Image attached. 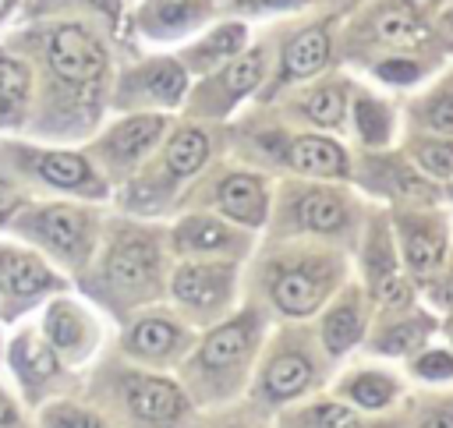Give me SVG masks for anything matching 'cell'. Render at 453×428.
<instances>
[{
  "label": "cell",
  "instance_id": "7c38bea8",
  "mask_svg": "<svg viewBox=\"0 0 453 428\" xmlns=\"http://www.w3.org/2000/svg\"><path fill=\"white\" fill-rule=\"evenodd\" d=\"M0 283L11 297H35L39 290L53 287V276L39 258L7 251V255H0Z\"/></svg>",
  "mask_w": 453,
  "mask_h": 428
},
{
  "label": "cell",
  "instance_id": "836d02e7",
  "mask_svg": "<svg viewBox=\"0 0 453 428\" xmlns=\"http://www.w3.org/2000/svg\"><path fill=\"white\" fill-rule=\"evenodd\" d=\"M375 297L386 308H403V304H411V283L396 272H386L375 279Z\"/></svg>",
  "mask_w": 453,
  "mask_h": 428
},
{
  "label": "cell",
  "instance_id": "3957f363",
  "mask_svg": "<svg viewBox=\"0 0 453 428\" xmlns=\"http://www.w3.org/2000/svg\"><path fill=\"white\" fill-rule=\"evenodd\" d=\"M106 279L124 294H142L156 279V248L149 241H120L106 258Z\"/></svg>",
  "mask_w": 453,
  "mask_h": 428
},
{
  "label": "cell",
  "instance_id": "5bb4252c",
  "mask_svg": "<svg viewBox=\"0 0 453 428\" xmlns=\"http://www.w3.org/2000/svg\"><path fill=\"white\" fill-rule=\"evenodd\" d=\"M11 364L25 382H42L57 371V354L50 343H42L35 332H25L11 347Z\"/></svg>",
  "mask_w": 453,
  "mask_h": 428
},
{
  "label": "cell",
  "instance_id": "8fae6325",
  "mask_svg": "<svg viewBox=\"0 0 453 428\" xmlns=\"http://www.w3.org/2000/svg\"><path fill=\"white\" fill-rule=\"evenodd\" d=\"M159 134H163V120L159 117H131V120L113 127V134L106 138V152L117 163H131V159L145 156L156 145Z\"/></svg>",
  "mask_w": 453,
  "mask_h": 428
},
{
  "label": "cell",
  "instance_id": "2e32d148",
  "mask_svg": "<svg viewBox=\"0 0 453 428\" xmlns=\"http://www.w3.org/2000/svg\"><path fill=\"white\" fill-rule=\"evenodd\" d=\"M442 230L432 223H403V255L411 262V269L418 272H432L442 262Z\"/></svg>",
  "mask_w": 453,
  "mask_h": 428
},
{
  "label": "cell",
  "instance_id": "7bdbcfd3",
  "mask_svg": "<svg viewBox=\"0 0 453 428\" xmlns=\"http://www.w3.org/2000/svg\"><path fill=\"white\" fill-rule=\"evenodd\" d=\"M244 7H290V4H297V0H241Z\"/></svg>",
  "mask_w": 453,
  "mask_h": 428
},
{
  "label": "cell",
  "instance_id": "d6a6232c",
  "mask_svg": "<svg viewBox=\"0 0 453 428\" xmlns=\"http://www.w3.org/2000/svg\"><path fill=\"white\" fill-rule=\"evenodd\" d=\"M46 428H106L96 414L81 410V407H53L46 410Z\"/></svg>",
  "mask_w": 453,
  "mask_h": 428
},
{
  "label": "cell",
  "instance_id": "8992f818",
  "mask_svg": "<svg viewBox=\"0 0 453 428\" xmlns=\"http://www.w3.org/2000/svg\"><path fill=\"white\" fill-rule=\"evenodd\" d=\"M216 202H219V209H223L230 219L248 223V226H258V223L265 219V209H269L262 180H258V177H248V173L226 177V180L219 184Z\"/></svg>",
  "mask_w": 453,
  "mask_h": 428
},
{
  "label": "cell",
  "instance_id": "d6986e66",
  "mask_svg": "<svg viewBox=\"0 0 453 428\" xmlns=\"http://www.w3.org/2000/svg\"><path fill=\"white\" fill-rule=\"evenodd\" d=\"M177 343H180V332H177V325L166 322V318H142V322L127 332V347H131L134 354H142V357H163V354H170Z\"/></svg>",
  "mask_w": 453,
  "mask_h": 428
},
{
  "label": "cell",
  "instance_id": "cb8c5ba5",
  "mask_svg": "<svg viewBox=\"0 0 453 428\" xmlns=\"http://www.w3.org/2000/svg\"><path fill=\"white\" fill-rule=\"evenodd\" d=\"M198 14V0H152L145 11V28L149 32H177L191 25Z\"/></svg>",
  "mask_w": 453,
  "mask_h": 428
},
{
  "label": "cell",
  "instance_id": "44dd1931",
  "mask_svg": "<svg viewBox=\"0 0 453 428\" xmlns=\"http://www.w3.org/2000/svg\"><path fill=\"white\" fill-rule=\"evenodd\" d=\"M205 156H209V138L195 127H184L166 149V166L184 177V173H195L205 163Z\"/></svg>",
  "mask_w": 453,
  "mask_h": 428
},
{
  "label": "cell",
  "instance_id": "1f68e13d",
  "mask_svg": "<svg viewBox=\"0 0 453 428\" xmlns=\"http://www.w3.org/2000/svg\"><path fill=\"white\" fill-rule=\"evenodd\" d=\"M418 163L439 177L453 173V141H425L418 145Z\"/></svg>",
  "mask_w": 453,
  "mask_h": 428
},
{
  "label": "cell",
  "instance_id": "f6af8a7d",
  "mask_svg": "<svg viewBox=\"0 0 453 428\" xmlns=\"http://www.w3.org/2000/svg\"><path fill=\"white\" fill-rule=\"evenodd\" d=\"M88 4H99V7H113V0H88Z\"/></svg>",
  "mask_w": 453,
  "mask_h": 428
},
{
  "label": "cell",
  "instance_id": "f546056e",
  "mask_svg": "<svg viewBox=\"0 0 453 428\" xmlns=\"http://www.w3.org/2000/svg\"><path fill=\"white\" fill-rule=\"evenodd\" d=\"M262 78V53H244L234 67H226V92L230 96H241L248 88H255V81Z\"/></svg>",
  "mask_w": 453,
  "mask_h": 428
},
{
  "label": "cell",
  "instance_id": "484cf974",
  "mask_svg": "<svg viewBox=\"0 0 453 428\" xmlns=\"http://www.w3.org/2000/svg\"><path fill=\"white\" fill-rule=\"evenodd\" d=\"M357 336H361V318H357L354 304H340L336 311H329V318L322 325V340L333 354H343Z\"/></svg>",
  "mask_w": 453,
  "mask_h": 428
},
{
  "label": "cell",
  "instance_id": "52a82bcc",
  "mask_svg": "<svg viewBox=\"0 0 453 428\" xmlns=\"http://www.w3.org/2000/svg\"><path fill=\"white\" fill-rule=\"evenodd\" d=\"M32 170L50 180L53 187H64V191H88V195H99L103 187L96 184L88 163L74 152H35L32 156Z\"/></svg>",
  "mask_w": 453,
  "mask_h": 428
},
{
  "label": "cell",
  "instance_id": "e0dca14e",
  "mask_svg": "<svg viewBox=\"0 0 453 428\" xmlns=\"http://www.w3.org/2000/svg\"><path fill=\"white\" fill-rule=\"evenodd\" d=\"M234 244H237V237L223 223L205 219V216L184 219L177 226V248H184V251H226Z\"/></svg>",
  "mask_w": 453,
  "mask_h": 428
},
{
  "label": "cell",
  "instance_id": "9a60e30c",
  "mask_svg": "<svg viewBox=\"0 0 453 428\" xmlns=\"http://www.w3.org/2000/svg\"><path fill=\"white\" fill-rule=\"evenodd\" d=\"M326 57H329V39H326V32H322V28H308V32L294 35V42L287 46V53H283V71H287L290 78H308V74H315V71L326 64Z\"/></svg>",
  "mask_w": 453,
  "mask_h": 428
},
{
  "label": "cell",
  "instance_id": "8d00e7d4",
  "mask_svg": "<svg viewBox=\"0 0 453 428\" xmlns=\"http://www.w3.org/2000/svg\"><path fill=\"white\" fill-rule=\"evenodd\" d=\"M241 42H244V28H241V25H226V28H219V32L209 39L205 53H209V57H223V53H234Z\"/></svg>",
  "mask_w": 453,
  "mask_h": 428
},
{
  "label": "cell",
  "instance_id": "ffe728a7",
  "mask_svg": "<svg viewBox=\"0 0 453 428\" xmlns=\"http://www.w3.org/2000/svg\"><path fill=\"white\" fill-rule=\"evenodd\" d=\"M375 32L386 39V42H396V46H414L428 35V28L421 25V18L411 11V7H389L386 14H379L375 21Z\"/></svg>",
  "mask_w": 453,
  "mask_h": 428
},
{
  "label": "cell",
  "instance_id": "f1b7e54d",
  "mask_svg": "<svg viewBox=\"0 0 453 428\" xmlns=\"http://www.w3.org/2000/svg\"><path fill=\"white\" fill-rule=\"evenodd\" d=\"M347 393H350L361 407L375 410V407L389 403V396H393V382H389L386 375H361V378H354V382L347 386Z\"/></svg>",
  "mask_w": 453,
  "mask_h": 428
},
{
  "label": "cell",
  "instance_id": "7402d4cb",
  "mask_svg": "<svg viewBox=\"0 0 453 428\" xmlns=\"http://www.w3.org/2000/svg\"><path fill=\"white\" fill-rule=\"evenodd\" d=\"M46 336L53 347H64V350H78L81 347V336H85V318L78 315V308L71 304H53L46 311Z\"/></svg>",
  "mask_w": 453,
  "mask_h": 428
},
{
  "label": "cell",
  "instance_id": "60d3db41",
  "mask_svg": "<svg viewBox=\"0 0 453 428\" xmlns=\"http://www.w3.org/2000/svg\"><path fill=\"white\" fill-rule=\"evenodd\" d=\"M14 209H18V195L7 191V187H0V223H7Z\"/></svg>",
  "mask_w": 453,
  "mask_h": 428
},
{
  "label": "cell",
  "instance_id": "bcb514c9",
  "mask_svg": "<svg viewBox=\"0 0 453 428\" xmlns=\"http://www.w3.org/2000/svg\"><path fill=\"white\" fill-rule=\"evenodd\" d=\"M449 336H453V325H449Z\"/></svg>",
  "mask_w": 453,
  "mask_h": 428
},
{
  "label": "cell",
  "instance_id": "6da1fadb",
  "mask_svg": "<svg viewBox=\"0 0 453 428\" xmlns=\"http://www.w3.org/2000/svg\"><path fill=\"white\" fill-rule=\"evenodd\" d=\"M46 64L67 85H88L106 71V50L81 25H60L46 35Z\"/></svg>",
  "mask_w": 453,
  "mask_h": 428
},
{
  "label": "cell",
  "instance_id": "74e56055",
  "mask_svg": "<svg viewBox=\"0 0 453 428\" xmlns=\"http://www.w3.org/2000/svg\"><path fill=\"white\" fill-rule=\"evenodd\" d=\"M428 127L439 134H453V99H439L428 106Z\"/></svg>",
  "mask_w": 453,
  "mask_h": 428
},
{
  "label": "cell",
  "instance_id": "ee69618b",
  "mask_svg": "<svg viewBox=\"0 0 453 428\" xmlns=\"http://www.w3.org/2000/svg\"><path fill=\"white\" fill-rule=\"evenodd\" d=\"M421 428H453V414H435V417H428Z\"/></svg>",
  "mask_w": 453,
  "mask_h": 428
},
{
  "label": "cell",
  "instance_id": "ac0fdd59",
  "mask_svg": "<svg viewBox=\"0 0 453 428\" xmlns=\"http://www.w3.org/2000/svg\"><path fill=\"white\" fill-rule=\"evenodd\" d=\"M311 382V364L301 357V354H283L269 364L265 371V393L276 396V400H290L297 396L304 386Z\"/></svg>",
  "mask_w": 453,
  "mask_h": 428
},
{
  "label": "cell",
  "instance_id": "d590c367",
  "mask_svg": "<svg viewBox=\"0 0 453 428\" xmlns=\"http://www.w3.org/2000/svg\"><path fill=\"white\" fill-rule=\"evenodd\" d=\"M315 421H319V428H365L357 421V414L347 410L343 403H322L319 414H315Z\"/></svg>",
  "mask_w": 453,
  "mask_h": 428
},
{
  "label": "cell",
  "instance_id": "277c9868",
  "mask_svg": "<svg viewBox=\"0 0 453 428\" xmlns=\"http://www.w3.org/2000/svg\"><path fill=\"white\" fill-rule=\"evenodd\" d=\"M234 272L226 265H180L173 276V297L188 308L209 311L230 294Z\"/></svg>",
  "mask_w": 453,
  "mask_h": 428
},
{
  "label": "cell",
  "instance_id": "d4e9b609",
  "mask_svg": "<svg viewBox=\"0 0 453 428\" xmlns=\"http://www.w3.org/2000/svg\"><path fill=\"white\" fill-rule=\"evenodd\" d=\"M142 88L159 103H177L184 92V71L173 60H159L142 74Z\"/></svg>",
  "mask_w": 453,
  "mask_h": 428
},
{
  "label": "cell",
  "instance_id": "b9f144b4",
  "mask_svg": "<svg viewBox=\"0 0 453 428\" xmlns=\"http://www.w3.org/2000/svg\"><path fill=\"white\" fill-rule=\"evenodd\" d=\"M18 421V410H14V403L0 393V424H14Z\"/></svg>",
  "mask_w": 453,
  "mask_h": 428
},
{
  "label": "cell",
  "instance_id": "4dcf8cb0",
  "mask_svg": "<svg viewBox=\"0 0 453 428\" xmlns=\"http://www.w3.org/2000/svg\"><path fill=\"white\" fill-rule=\"evenodd\" d=\"M357 127H361V138H365V141L379 145V141H386V134H389V117H386V110H382L375 99H361V103H357Z\"/></svg>",
  "mask_w": 453,
  "mask_h": 428
},
{
  "label": "cell",
  "instance_id": "30bf717a",
  "mask_svg": "<svg viewBox=\"0 0 453 428\" xmlns=\"http://www.w3.org/2000/svg\"><path fill=\"white\" fill-rule=\"evenodd\" d=\"M273 301L287 315H308L322 301V279L308 269H287L273 279Z\"/></svg>",
  "mask_w": 453,
  "mask_h": 428
},
{
  "label": "cell",
  "instance_id": "5b68a950",
  "mask_svg": "<svg viewBox=\"0 0 453 428\" xmlns=\"http://www.w3.org/2000/svg\"><path fill=\"white\" fill-rule=\"evenodd\" d=\"M32 230L64 258H78L88 241V219L71 205H50L39 209L32 219Z\"/></svg>",
  "mask_w": 453,
  "mask_h": 428
},
{
  "label": "cell",
  "instance_id": "ba28073f",
  "mask_svg": "<svg viewBox=\"0 0 453 428\" xmlns=\"http://www.w3.org/2000/svg\"><path fill=\"white\" fill-rule=\"evenodd\" d=\"M287 159L301 170V173H319V177H343L347 173V152L329 141V138H315V134H304L290 145Z\"/></svg>",
  "mask_w": 453,
  "mask_h": 428
},
{
  "label": "cell",
  "instance_id": "9c48e42d",
  "mask_svg": "<svg viewBox=\"0 0 453 428\" xmlns=\"http://www.w3.org/2000/svg\"><path fill=\"white\" fill-rule=\"evenodd\" d=\"M251 343V325L248 322H230L219 325L216 332H209V340L198 350V364L209 371H226L234 364H241V357L248 354Z\"/></svg>",
  "mask_w": 453,
  "mask_h": 428
},
{
  "label": "cell",
  "instance_id": "4fadbf2b",
  "mask_svg": "<svg viewBox=\"0 0 453 428\" xmlns=\"http://www.w3.org/2000/svg\"><path fill=\"white\" fill-rule=\"evenodd\" d=\"M294 212H297L301 226L319 230V233H336L347 223V205L336 195H329V191H308V195H301V202H297Z\"/></svg>",
  "mask_w": 453,
  "mask_h": 428
},
{
  "label": "cell",
  "instance_id": "e575fe53",
  "mask_svg": "<svg viewBox=\"0 0 453 428\" xmlns=\"http://www.w3.org/2000/svg\"><path fill=\"white\" fill-rule=\"evenodd\" d=\"M414 371L421 378H449L453 375V357L442 354V350H428V354H421L414 361Z\"/></svg>",
  "mask_w": 453,
  "mask_h": 428
},
{
  "label": "cell",
  "instance_id": "83f0119b",
  "mask_svg": "<svg viewBox=\"0 0 453 428\" xmlns=\"http://www.w3.org/2000/svg\"><path fill=\"white\" fill-rule=\"evenodd\" d=\"M343 106H347V99H343V88H336V85L315 88V92L304 99V113H308L311 120L326 124V127H333V124L343 120Z\"/></svg>",
  "mask_w": 453,
  "mask_h": 428
},
{
  "label": "cell",
  "instance_id": "7a4b0ae2",
  "mask_svg": "<svg viewBox=\"0 0 453 428\" xmlns=\"http://www.w3.org/2000/svg\"><path fill=\"white\" fill-rule=\"evenodd\" d=\"M124 396H127V407L149 421V424H173L180 414H184V393L166 382V378H149V375H134L124 382Z\"/></svg>",
  "mask_w": 453,
  "mask_h": 428
},
{
  "label": "cell",
  "instance_id": "ab89813d",
  "mask_svg": "<svg viewBox=\"0 0 453 428\" xmlns=\"http://www.w3.org/2000/svg\"><path fill=\"white\" fill-rule=\"evenodd\" d=\"M435 301H439L442 308H449V311H453V272L435 287Z\"/></svg>",
  "mask_w": 453,
  "mask_h": 428
},
{
  "label": "cell",
  "instance_id": "4316f807",
  "mask_svg": "<svg viewBox=\"0 0 453 428\" xmlns=\"http://www.w3.org/2000/svg\"><path fill=\"white\" fill-rule=\"evenodd\" d=\"M432 332V322L428 318H414V322H400L393 325L382 340H379V350L382 354H414Z\"/></svg>",
  "mask_w": 453,
  "mask_h": 428
},
{
  "label": "cell",
  "instance_id": "603a6c76",
  "mask_svg": "<svg viewBox=\"0 0 453 428\" xmlns=\"http://www.w3.org/2000/svg\"><path fill=\"white\" fill-rule=\"evenodd\" d=\"M28 99V67L0 57V117H14Z\"/></svg>",
  "mask_w": 453,
  "mask_h": 428
},
{
  "label": "cell",
  "instance_id": "f35d334b",
  "mask_svg": "<svg viewBox=\"0 0 453 428\" xmlns=\"http://www.w3.org/2000/svg\"><path fill=\"white\" fill-rule=\"evenodd\" d=\"M379 74L386 81H414L418 78V64H411V60H386V64H379Z\"/></svg>",
  "mask_w": 453,
  "mask_h": 428
}]
</instances>
